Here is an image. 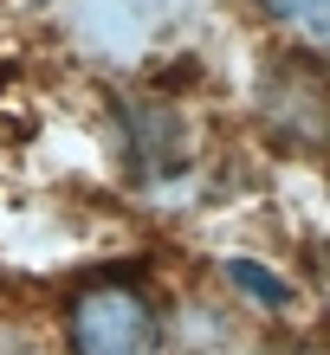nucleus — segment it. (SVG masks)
<instances>
[{
	"label": "nucleus",
	"mask_w": 330,
	"mask_h": 355,
	"mask_svg": "<svg viewBox=\"0 0 330 355\" xmlns=\"http://www.w3.org/2000/svg\"><path fill=\"white\" fill-rule=\"evenodd\" d=\"M65 355H162V310L136 278H91L65 304Z\"/></svg>",
	"instance_id": "f257e3e1"
},
{
	"label": "nucleus",
	"mask_w": 330,
	"mask_h": 355,
	"mask_svg": "<svg viewBox=\"0 0 330 355\" xmlns=\"http://www.w3.org/2000/svg\"><path fill=\"white\" fill-rule=\"evenodd\" d=\"M259 7L272 13V19H311V13L324 7V0H259Z\"/></svg>",
	"instance_id": "f03ea898"
},
{
	"label": "nucleus",
	"mask_w": 330,
	"mask_h": 355,
	"mask_svg": "<svg viewBox=\"0 0 330 355\" xmlns=\"http://www.w3.org/2000/svg\"><path fill=\"white\" fill-rule=\"evenodd\" d=\"M311 33H317V46H324V58H330V0L311 13Z\"/></svg>",
	"instance_id": "7ed1b4c3"
},
{
	"label": "nucleus",
	"mask_w": 330,
	"mask_h": 355,
	"mask_svg": "<svg viewBox=\"0 0 330 355\" xmlns=\"http://www.w3.org/2000/svg\"><path fill=\"white\" fill-rule=\"evenodd\" d=\"M279 355H330V349H279Z\"/></svg>",
	"instance_id": "20e7f679"
}]
</instances>
